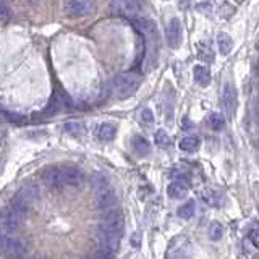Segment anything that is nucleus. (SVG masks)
Masks as SVG:
<instances>
[{
    "instance_id": "obj_1",
    "label": "nucleus",
    "mask_w": 259,
    "mask_h": 259,
    "mask_svg": "<svg viewBox=\"0 0 259 259\" xmlns=\"http://www.w3.org/2000/svg\"><path fill=\"white\" fill-rule=\"evenodd\" d=\"M112 88L115 94L120 96V97L133 96L138 91V88H140V76L135 73H120L113 76Z\"/></svg>"
},
{
    "instance_id": "obj_2",
    "label": "nucleus",
    "mask_w": 259,
    "mask_h": 259,
    "mask_svg": "<svg viewBox=\"0 0 259 259\" xmlns=\"http://www.w3.org/2000/svg\"><path fill=\"white\" fill-rule=\"evenodd\" d=\"M165 37H167V44H169L170 49H178L181 46V39H183V30H181V23L178 18H172L167 25V31H165Z\"/></svg>"
},
{
    "instance_id": "obj_3",
    "label": "nucleus",
    "mask_w": 259,
    "mask_h": 259,
    "mask_svg": "<svg viewBox=\"0 0 259 259\" xmlns=\"http://www.w3.org/2000/svg\"><path fill=\"white\" fill-rule=\"evenodd\" d=\"M122 228H123V215L120 210H113V212H109L104 217L102 228L100 230H104V232L112 233V235H115V237H118L120 232H122Z\"/></svg>"
},
{
    "instance_id": "obj_4",
    "label": "nucleus",
    "mask_w": 259,
    "mask_h": 259,
    "mask_svg": "<svg viewBox=\"0 0 259 259\" xmlns=\"http://www.w3.org/2000/svg\"><path fill=\"white\" fill-rule=\"evenodd\" d=\"M64 7H65V12L71 18L86 16L91 12L89 0H64Z\"/></svg>"
},
{
    "instance_id": "obj_5",
    "label": "nucleus",
    "mask_w": 259,
    "mask_h": 259,
    "mask_svg": "<svg viewBox=\"0 0 259 259\" xmlns=\"http://www.w3.org/2000/svg\"><path fill=\"white\" fill-rule=\"evenodd\" d=\"M0 246H2V251L10 258H18V256H21V254H25L26 251V243L16 238L3 237L0 240Z\"/></svg>"
},
{
    "instance_id": "obj_6",
    "label": "nucleus",
    "mask_w": 259,
    "mask_h": 259,
    "mask_svg": "<svg viewBox=\"0 0 259 259\" xmlns=\"http://www.w3.org/2000/svg\"><path fill=\"white\" fill-rule=\"evenodd\" d=\"M237 105H238V96L237 89L232 83H225L224 86V107L227 112L228 118H232L235 112H237Z\"/></svg>"
},
{
    "instance_id": "obj_7",
    "label": "nucleus",
    "mask_w": 259,
    "mask_h": 259,
    "mask_svg": "<svg viewBox=\"0 0 259 259\" xmlns=\"http://www.w3.org/2000/svg\"><path fill=\"white\" fill-rule=\"evenodd\" d=\"M115 203H117V196H115L112 188H107V186L99 188L97 194H96V206H97L99 209L109 210L113 208Z\"/></svg>"
},
{
    "instance_id": "obj_8",
    "label": "nucleus",
    "mask_w": 259,
    "mask_h": 259,
    "mask_svg": "<svg viewBox=\"0 0 259 259\" xmlns=\"http://www.w3.org/2000/svg\"><path fill=\"white\" fill-rule=\"evenodd\" d=\"M62 186H78L83 181V174L75 167H60Z\"/></svg>"
},
{
    "instance_id": "obj_9",
    "label": "nucleus",
    "mask_w": 259,
    "mask_h": 259,
    "mask_svg": "<svg viewBox=\"0 0 259 259\" xmlns=\"http://www.w3.org/2000/svg\"><path fill=\"white\" fill-rule=\"evenodd\" d=\"M135 26L138 28V31L143 32L147 39H157V26L152 20H146V18H138L133 20Z\"/></svg>"
},
{
    "instance_id": "obj_10",
    "label": "nucleus",
    "mask_w": 259,
    "mask_h": 259,
    "mask_svg": "<svg viewBox=\"0 0 259 259\" xmlns=\"http://www.w3.org/2000/svg\"><path fill=\"white\" fill-rule=\"evenodd\" d=\"M42 181L46 186L49 188H60L62 181H60V169L59 167H50L42 172Z\"/></svg>"
},
{
    "instance_id": "obj_11",
    "label": "nucleus",
    "mask_w": 259,
    "mask_h": 259,
    "mask_svg": "<svg viewBox=\"0 0 259 259\" xmlns=\"http://www.w3.org/2000/svg\"><path fill=\"white\" fill-rule=\"evenodd\" d=\"M193 76H194V81L201 86V88H208V86L210 84V80H212L209 68L204 65H194Z\"/></svg>"
},
{
    "instance_id": "obj_12",
    "label": "nucleus",
    "mask_w": 259,
    "mask_h": 259,
    "mask_svg": "<svg viewBox=\"0 0 259 259\" xmlns=\"http://www.w3.org/2000/svg\"><path fill=\"white\" fill-rule=\"evenodd\" d=\"M167 194L170 196L172 199H183L186 194H188V186H186L185 181L177 180L174 183L169 185L167 188Z\"/></svg>"
},
{
    "instance_id": "obj_13",
    "label": "nucleus",
    "mask_w": 259,
    "mask_h": 259,
    "mask_svg": "<svg viewBox=\"0 0 259 259\" xmlns=\"http://www.w3.org/2000/svg\"><path fill=\"white\" fill-rule=\"evenodd\" d=\"M28 210H30V201L23 198L21 194H16L12 199V212L21 219L28 214Z\"/></svg>"
},
{
    "instance_id": "obj_14",
    "label": "nucleus",
    "mask_w": 259,
    "mask_h": 259,
    "mask_svg": "<svg viewBox=\"0 0 259 259\" xmlns=\"http://www.w3.org/2000/svg\"><path fill=\"white\" fill-rule=\"evenodd\" d=\"M131 146H133V151L136 152L138 156H147L151 152V145H149V141L146 140V138H143V136H135L131 140Z\"/></svg>"
},
{
    "instance_id": "obj_15",
    "label": "nucleus",
    "mask_w": 259,
    "mask_h": 259,
    "mask_svg": "<svg viewBox=\"0 0 259 259\" xmlns=\"http://www.w3.org/2000/svg\"><path fill=\"white\" fill-rule=\"evenodd\" d=\"M18 194H21L23 198L28 199L31 203V201H34V199H37L41 196V190H39V186H37V183H34V181H30V183L21 186V190H20V193H18Z\"/></svg>"
},
{
    "instance_id": "obj_16",
    "label": "nucleus",
    "mask_w": 259,
    "mask_h": 259,
    "mask_svg": "<svg viewBox=\"0 0 259 259\" xmlns=\"http://www.w3.org/2000/svg\"><path fill=\"white\" fill-rule=\"evenodd\" d=\"M180 149L185 151V152H194L199 149L201 146V140L196 135H190V136H185L183 140L180 141Z\"/></svg>"
},
{
    "instance_id": "obj_17",
    "label": "nucleus",
    "mask_w": 259,
    "mask_h": 259,
    "mask_svg": "<svg viewBox=\"0 0 259 259\" xmlns=\"http://www.w3.org/2000/svg\"><path fill=\"white\" fill-rule=\"evenodd\" d=\"M217 47H219L220 55H228L230 50H232V47H233L232 37H230L227 32H219L217 34Z\"/></svg>"
},
{
    "instance_id": "obj_18",
    "label": "nucleus",
    "mask_w": 259,
    "mask_h": 259,
    "mask_svg": "<svg viewBox=\"0 0 259 259\" xmlns=\"http://www.w3.org/2000/svg\"><path fill=\"white\" fill-rule=\"evenodd\" d=\"M117 135V128L110 123H102L97 128V138L100 141H112Z\"/></svg>"
},
{
    "instance_id": "obj_19",
    "label": "nucleus",
    "mask_w": 259,
    "mask_h": 259,
    "mask_svg": "<svg viewBox=\"0 0 259 259\" xmlns=\"http://www.w3.org/2000/svg\"><path fill=\"white\" fill-rule=\"evenodd\" d=\"M194 210H196V204H194V201H188V203H185V204H181L178 210H177V214H178V217L180 219H185V220H188L191 219L194 215Z\"/></svg>"
},
{
    "instance_id": "obj_20",
    "label": "nucleus",
    "mask_w": 259,
    "mask_h": 259,
    "mask_svg": "<svg viewBox=\"0 0 259 259\" xmlns=\"http://www.w3.org/2000/svg\"><path fill=\"white\" fill-rule=\"evenodd\" d=\"M203 198L209 206H215V208H219V206L222 204V203H220L222 196H220V193H217V191H214V190H206L203 193Z\"/></svg>"
},
{
    "instance_id": "obj_21",
    "label": "nucleus",
    "mask_w": 259,
    "mask_h": 259,
    "mask_svg": "<svg viewBox=\"0 0 259 259\" xmlns=\"http://www.w3.org/2000/svg\"><path fill=\"white\" fill-rule=\"evenodd\" d=\"M209 125H210V128H212L214 131H220V130H224V127H225L224 115H220L217 112L210 113L209 115Z\"/></svg>"
},
{
    "instance_id": "obj_22",
    "label": "nucleus",
    "mask_w": 259,
    "mask_h": 259,
    "mask_svg": "<svg viewBox=\"0 0 259 259\" xmlns=\"http://www.w3.org/2000/svg\"><path fill=\"white\" fill-rule=\"evenodd\" d=\"M64 128H65L66 133H70V135H76V136L83 135V133L86 131L84 125L80 123V122H68V123H65Z\"/></svg>"
},
{
    "instance_id": "obj_23",
    "label": "nucleus",
    "mask_w": 259,
    "mask_h": 259,
    "mask_svg": "<svg viewBox=\"0 0 259 259\" xmlns=\"http://www.w3.org/2000/svg\"><path fill=\"white\" fill-rule=\"evenodd\" d=\"M224 235V227L220 225L219 222H212L209 227V237L210 240H214V242H219L220 238H222Z\"/></svg>"
},
{
    "instance_id": "obj_24",
    "label": "nucleus",
    "mask_w": 259,
    "mask_h": 259,
    "mask_svg": "<svg viewBox=\"0 0 259 259\" xmlns=\"http://www.w3.org/2000/svg\"><path fill=\"white\" fill-rule=\"evenodd\" d=\"M18 224H20V217L18 215H15L13 212L5 214V217H3V227L7 230H15L18 227Z\"/></svg>"
},
{
    "instance_id": "obj_25",
    "label": "nucleus",
    "mask_w": 259,
    "mask_h": 259,
    "mask_svg": "<svg viewBox=\"0 0 259 259\" xmlns=\"http://www.w3.org/2000/svg\"><path fill=\"white\" fill-rule=\"evenodd\" d=\"M86 259H112V251L107 248H97V249H94Z\"/></svg>"
},
{
    "instance_id": "obj_26",
    "label": "nucleus",
    "mask_w": 259,
    "mask_h": 259,
    "mask_svg": "<svg viewBox=\"0 0 259 259\" xmlns=\"http://www.w3.org/2000/svg\"><path fill=\"white\" fill-rule=\"evenodd\" d=\"M154 140H156V145L159 146V147H167V146L170 145V138L164 131V130H159V131H156Z\"/></svg>"
},
{
    "instance_id": "obj_27",
    "label": "nucleus",
    "mask_w": 259,
    "mask_h": 259,
    "mask_svg": "<svg viewBox=\"0 0 259 259\" xmlns=\"http://www.w3.org/2000/svg\"><path fill=\"white\" fill-rule=\"evenodd\" d=\"M140 118H141V122L146 123V125L154 123V113H152L151 109H143L141 113H140Z\"/></svg>"
},
{
    "instance_id": "obj_28",
    "label": "nucleus",
    "mask_w": 259,
    "mask_h": 259,
    "mask_svg": "<svg viewBox=\"0 0 259 259\" xmlns=\"http://www.w3.org/2000/svg\"><path fill=\"white\" fill-rule=\"evenodd\" d=\"M248 238L254 246L259 248V225H254V227L248 232Z\"/></svg>"
},
{
    "instance_id": "obj_29",
    "label": "nucleus",
    "mask_w": 259,
    "mask_h": 259,
    "mask_svg": "<svg viewBox=\"0 0 259 259\" xmlns=\"http://www.w3.org/2000/svg\"><path fill=\"white\" fill-rule=\"evenodd\" d=\"M10 16V8L7 7L5 2L0 0V20H5V18Z\"/></svg>"
},
{
    "instance_id": "obj_30",
    "label": "nucleus",
    "mask_w": 259,
    "mask_h": 259,
    "mask_svg": "<svg viewBox=\"0 0 259 259\" xmlns=\"http://www.w3.org/2000/svg\"><path fill=\"white\" fill-rule=\"evenodd\" d=\"M123 2V0H112V3H113V7H120V3H122Z\"/></svg>"
},
{
    "instance_id": "obj_31",
    "label": "nucleus",
    "mask_w": 259,
    "mask_h": 259,
    "mask_svg": "<svg viewBox=\"0 0 259 259\" xmlns=\"http://www.w3.org/2000/svg\"><path fill=\"white\" fill-rule=\"evenodd\" d=\"M2 170H3V164L0 162V174H2Z\"/></svg>"
},
{
    "instance_id": "obj_32",
    "label": "nucleus",
    "mask_w": 259,
    "mask_h": 259,
    "mask_svg": "<svg viewBox=\"0 0 259 259\" xmlns=\"http://www.w3.org/2000/svg\"><path fill=\"white\" fill-rule=\"evenodd\" d=\"M258 102H259V88H258Z\"/></svg>"
},
{
    "instance_id": "obj_33",
    "label": "nucleus",
    "mask_w": 259,
    "mask_h": 259,
    "mask_svg": "<svg viewBox=\"0 0 259 259\" xmlns=\"http://www.w3.org/2000/svg\"><path fill=\"white\" fill-rule=\"evenodd\" d=\"M256 49L259 50V41H258V44H256Z\"/></svg>"
},
{
    "instance_id": "obj_34",
    "label": "nucleus",
    "mask_w": 259,
    "mask_h": 259,
    "mask_svg": "<svg viewBox=\"0 0 259 259\" xmlns=\"http://www.w3.org/2000/svg\"><path fill=\"white\" fill-rule=\"evenodd\" d=\"M30 2H32V3H34V2H37V0H30Z\"/></svg>"
},
{
    "instance_id": "obj_35",
    "label": "nucleus",
    "mask_w": 259,
    "mask_h": 259,
    "mask_svg": "<svg viewBox=\"0 0 259 259\" xmlns=\"http://www.w3.org/2000/svg\"><path fill=\"white\" fill-rule=\"evenodd\" d=\"M31 259H41V258H31Z\"/></svg>"
}]
</instances>
